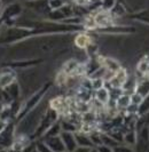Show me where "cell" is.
<instances>
[{
    "mask_svg": "<svg viewBox=\"0 0 149 152\" xmlns=\"http://www.w3.org/2000/svg\"><path fill=\"white\" fill-rule=\"evenodd\" d=\"M15 142V125L8 122L6 127L0 132V149H9Z\"/></svg>",
    "mask_w": 149,
    "mask_h": 152,
    "instance_id": "cell-1",
    "label": "cell"
},
{
    "mask_svg": "<svg viewBox=\"0 0 149 152\" xmlns=\"http://www.w3.org/2000/svg\"><path fill=\"white\" fill-rule=\"evenodd\" d=\"M60 137L63 142V144L66 146V150L69 152H74L78 145H77V142H76V137H74V133H71V132H61L60 134Z\"/></svg>",
    "mask_w": 149,
    "mask_h": 152,
    "instance_id": "cell-2",
    "label": "cell"
},
{
    "mask_svg": "<svg viewBox=\"0 0 149 152\" xmlns=\"http://www.w3.org/2000/svg\"><path fill=\"white\" fill-rule=\"evenodd\" d=\"M44 141L47 143V145L49 146V149L53 152H64L66 146L63 144L62 140L60 136H54V137H48V138H44Z\"/></svg>",
    "mask_w": 149,
    "mask_h": 152,
    "instance_id": "cell-3",
    "label": "cell"
},
{
    "mask_svg": "<svg viewBox=\"0 0 149 152\" xmlns=\"http://www.w3.org/2000/svg\"><path fill=\"white\" fill-rule=\"evenodd\" d=\"M15 81V73L10 69H5L0 72V88H6Z\"/></svg>",
    "mask_w": 149,
    "mask_h": 152,
    "instance_id": "cell-4",
    "label": "cell"
},
{
    "mask_svg": "<svg viewBox=\"0 0 149 152\" xmlns=\"http://www.w3.org/2000/svg\"><path fill=\"white\" fill-rule=\"evenodd\" d=\"M74 137H76L77 145H78L79 148H87V149L94 148V144H93L91 137H89V135H86L85 133L76 132V133H74Z\"/></svg>",
    "mask_w": 149,
    "mask_h": 152,
    "instance_id": "cell-5",
    "label": "cell"
},
{
    "mask_svg": "<svg viewBox=\"0 0 149 152\" xmlns=\"http://www.w3.org/2000/svg\"><path fill=\"white\" fill-rule=\"evenodd\" d=\"M135 93L142 96L143 99L149 96V78H143L135 86Z\"/></svg>",
    "mask_w": 149,
    "mask_h": 152,
    "instance_id": "cell-6",
    "label": "cell"
},
{
    "mask_svg": "<svg viewBox=\"0 0 149 152\" xmlns=\"http://www.w3.org/2000/svg\"><path fill=\"white\" fill-rule=\"evenodd\" d=\"M94 22L101 26H108L111 24V16L107 12H100L94 17Z\"/></svg>",
    "mask_w": 149,
    "mask_h": 152,
    "instance_id": "cell-7",
    "label": "cell"
},
{
    "mask_svg": "<svg viewBox=\"0 0 149 152\" xmlns=\"http://www.w3.org/2000/svg\"><path fill=\"white\" fill-rule=\"evenodd\" d=\"M4 91L6 93L8 99L10 101H14V99H18V96H20V86L16 83H13L9 86H7L6 88H4Z\"/></svg>",
    "mask_w": 149,
    "mask_h": 152,
    "instance_id": "cell-8",
    "label": "cell"
},
{
    "mask_svg": "<svg viewBox=\"0 0 149 152\" xmlns=\"http://www.w3.org/2000/svg\"><path fill=\"white\" fill-rule=\"evenodd\" d=\"M61 132H62L61 124H52V125L48 127V129L43 134V140H44V138H48V137L60 136Z\"/></svg>",
    "mask_w": 149,
    "mask_h": 152,
    "instance_id": "cell-9",
    "label": "cell"
},
{
    "mask_svg": "<svg viewBox=\"0 0 149 152\" xmlns=\"http://www.w3.org/2000/svg\"><path fill=\"white\" fill-rule=\"evenodd\" d=\"M102 63H103V68H105L107 70H109V71H112V72H117L119 69H120V65H119V63L116 60H114V58H110V57H104L103 60H102Z\"/></svg>",
    "mask_w": 149,
    "mask_h": 152,
    "instance_id": "cell-10",
    "label": "cell"
},
{
    "mask_svg": "<svg viewBox=\"0 0 149 152\" xmlns=\"http://www.w3.org/2000/svg\"><path fill=\"white\" fill-rule=\"evenodd\" d=\"M97 99L100 102V103H102V104H105V103H108L109 102V99H110V96H109V91L107 89V88H100V89H97Z\"/></svg>",
    "mask_w": 149,
    "mask_h": 152,
    "instance_id": "cell-11",
    "label": "cell"
},
{
    "mask_svg": "<svg viewBox=\"0 0 149 152\" xmlns=\"http://www.w3.org/2000/svg\"><path fill=\"white\" fill-rule=\"evenodd\" d=\"M74 44L78 48L84 49L89 45V38L85 34H79V36H77V38L74 39Z\"/></svg>",
    "mask_w": 149,
    "mask_h": 152,
    "instance_id": "cell-12",
    "label": "cell"
},
{
    "mask_svg": "<svg viewBox=\"0 0 149 152\" xmlns=\"http://www.w3.org/2000/svg\"><path fill=\"white\" fill-rule=\"evenodd\" d=\"M118 107H127L131 104V94H123L116 101Z\"/></svg>",
    "mask_w": 149,
    "mask_h": 152,
    "instance_id": "cell-13",
    "label": "cell"
},
{
    "mask_svg": "<svg viewBox=\"0 0 149 152\" xmlns=\"http://www.w3.org/2000/svg\"><path fill=\"white\" fill-rule=\"evenodd\" d=\"M35 143H36V150H37L38 152H53L44 140L36 141Z\"/></svg>",
    "mask_w": 149,
    "mask_h": 152,
    "instance_id": "cell-14",
    "label": "cell"
},
{
    "mask_svg": "<svg viewBox=\"0 0 149 152\" xmlns=\"http://www.w3.org/2000/svg\"><path fill=\"white\" fill-rule=\"evenodd\" d=\"M142 101H143V97L140 96L139 94L133 93L131 95V104H133V105H140L142 103Z\"/></svg>",
    "mask_w": 149,
    "mask_h": 152,
    "instance_id": "cell-15",
    "label": "cell"
},
{
    "mask_svg": "<svg viewBox=\"0 0 149 152\" xmlns=\"http://www.w3.org/2000/svg\"><path fill=\"white\" fill-rule=\"evenodd\" d=\"M91 84H92V87L94 88V89H100V88H102L103 87V79L102 78H97V79H93L92 81H91Z\"/></svg>",
    "mask_w": 149,
    "mask_h": 152,
    "instance_id": "cell-16",
    "label": "cell"
},
{
    "mask_svg": "<svg viewBox=\"0 0 149 152\" xmlns=\"http://www.w3.org/2000/svg\"><path fill=\"white\" fill-rule=\"evenodd\" d=\"M124 140H125V142L128 143V144H135V142H136V136H135V134H134V133L130 132L128 134L125 135Z\"/></svg>",
    "mask_w": 149,
    "mask_h": 152,
    "instance_id": "cell-17",
    "label": "cell"
},
{
    "mask_svg": "<svg viewBox=\"0 0 149 152\" xmlns=\"http://www.w3.org/2000/svg\"><path fill=\"white\" fill-rule=\"evenodd\" d=\"M112 152H133V150L125 145H117V146L112 148Z\"/></svg>",
    "mask_w": 149,
    "mask_h": 152,
    "instance_id": "cell-18",
    "label": "cell"
},
{
    "mask_svg": "<svg viewBox=\"0 0 149 152\" xmlns=\"http://www.w3.org/2000/svg\"><path fill=\"white\" fill-rule=\"evenodd\" d=\"M36 149V143L35 142H30L28 145H25L24 148H23L21 152H32L33 150Z\"/></svg>",
    "mask_w": 149,
    "mask_h": 152,
    "instance_id": "cell-19",
    "label": "cell"
},
{
    "mask_svg": "<svg viewBox=\"0 0 149 152\" xmlns=\"http://www.w3.org/2000/svg\"><path fill=\"white\" fill-rule=\"evenodd\" d=\"M62 6H63V2L61 0H52L51 1V7L53 9H60Z\"/></svg>",
    "mask_w": 149,
    "mask_h": 152,
    "instance_id": "cell-20",
    "label": "cell"
},
{
    "mask_svg": "<svg viewBox=\"0 0 149 152\" xmlns=\"http://www.w3.org/2000/svg\"><path fill=\"white\" fill-rule=\"evenodd\" d=\"M97 149L99 152H112V149L110 146H107V145H104V144L99 145Z\"/></svg>",
    "mask_w": 149,
    "mask_h": 152,
    "instance_id": "cell-21",
    "label": "cell"
},
{
    "mask_svg": "<svg viewBox=\"0 0 149 152\" xmlns=\"http://www.w3.org/2000/svg\"><path fill=\"white\" fill-rule=\"evenodd\" d=\"M74 1H77L79 5H92V4H94L97 0H74Z\"/></svg>",
    "mask_w": 149,
    "mask_h": 152,
    "instance_id": "cell-22",
    "label": "cell"
},
{
    "mask_svg": "<svg viewBox=\"0 0 149 152\" xmlns=\"http://www.w3.org/2000/svg\"><path fill=\"white\" fill-rule=\"evenodd\" d=\"M74 152H89V149H87V148H79L78 146Z\"/></svg>",
    "mask_w": 149,
    "mask_h": 152,
    "instance_id": "cell-23",
    "label": "cell"
},
{
    "mask_svg": "<svg viewBox=\"0 0 149 152\" xmlns=\"http://www.w3.org/2000/svg\"><path fill=\"white\" fill-rule=\"evenodd\" d=\"M89 152H99V151H97V148H92V149H89Z\"/></svg>",
    "mask_w": 149,
    "mask_h": 152,
    "instance_id": "cell-24",
    "label": "cell"
},
{
    "mask_svg": "<svg viewBox=\"0 0 149 152\" xmlns=\"http://www.w3.org/2000/svg\"><path fill=\"white\" fill-rule=\"evenodd\" d=\"M0 152H7L6 149H0Z\"/></svg>",
    "mask_w": 149,
    "mask_h": 152,
    "instance_id": "cell-25",
    "label": "cell"
},
{
    "mask_svg": "<svg viewBox=\"0 0 149 152\" xmlns=\"http://www.w3.org/2000/svg\"><path fill=\"white\" fill-rule=\"evenodd\" d=\"M32 152H38V151H37V150H36V149H35V150H33V151H32Z\"/></svg>",
    "mask_w": 149,
    "mask_h": 152,
    "instance_id": "cell-26",
    "label": "cell"
},
{
    "mask_svg": "<svg viewBox=\"0 0 149 152\" xmlns=\"http://www.w3.org/2000/svg\"><path fill=\"white\" fill-rule=\"evenodd\" d=\"M0 7H1V1H0Z\"/></svg>",
    "mask_w": 149,
    "mask_h": 152,
    "instance_id": "cell-27",
    "label": "cell"
},
{
    "mask_svg": "<svg viewBox=\"0 0 149 152\" xmlns=\"http://www.w3.org/2000/svg\"><path fill=\"white\" fill-rule=\"evenodd\" d=\"M64 152H69V151H64Z\"/></svg>",
    "mask_w": 149,
    "mask_h": 152,
    "instance_id": "cell-28",
    "label": "cell"
}]
</instances>
